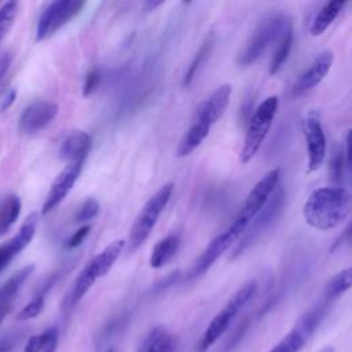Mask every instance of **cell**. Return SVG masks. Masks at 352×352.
<instances>
[{
  "label": "cell",
  "mask_w": 352,
  "mask_h": 352,
  "mask_svg": "<svg viewBox=\"0 0 352 352\" xmlns=\"http://www.w3.org/2000/svg\"><path fill=\"white\" fill-rule=\"evenodd\" d=\"M283 204L285 190L282 186H278L272 195L268 198V201L264 204V206L256 213L253 221L249 223L248 227L245 228L243 234L241 235L232 250V254L230 256V260L241 256L252 243H254L263 235V232H265L272 226V223L282 213Z\"/></svg>",
  "instance_id": "obj_6"
},
{
  "label": "cell",
  "mask_w": 352,
  "mask_h": 352,
  "mask_svg": "<svg viewBox=\"0 0 352 352\" xmlns=\"http://www.w3.org/2000/svg\"><path fill=\"white\" fill-rule=\"evenodd\" d=\"M0 352H1V348H0Z\"/></svg>",
  "instance_id": "obj_42"
},
{
  "label": "cell",
  "mask_w": 352,
  "mask_h": 352,
  "mask_svg": "<svg viewBox=\"0 0 352 352\" xmlns=\"http://www.w3.org/2000/svg\"><path fill=\"white\" fill-rule=\"evenodd\" d=\"M302 126L308 153L307 172L311 173L322 166L326 155V136L323 132L319 113L316 110H309L305 114Z\"/></svg>",
  "instance_id": "obj_9"
},
{
  "label": "cell",
  "mask_w": 352,
  "mask_h": 352,
  "mask_svg": "<svg viewBox=\"0 0 352 352\" xmlns=\"http://www.w3.org/2000/svg\"><path fill=\"white\" fill-rule=\"evenodd\" d=\"M180 246V236L176 234H170L155 243L150 254V267L151 268H161L168 264L175 254L177 253Z\"/></svg>",
  "instance_id": "obj_19"
},
{
  "label": "cell",
  "mask_w": 352,
  "mask_h": 352,
  "mask_svg": "<svg viewBox=\"0 0 352 352\" xmlns=\"http://www.w3.org/2000/svg\"><path fill=\"white\" fill-rule=\"evenodd\" d=\"M106 352H114V351H113V349H107Z\"/></svg>",
  "instance_id": "obj_40"
},
{
  "label": "cell",
  "mask_w": 352,
  "mask_h": 352,
  "mask_svg": "<svg viewBox=\"0 0 352 352\" xmlns=\"http://www.w3.org/2000/svg\"><path fill=\"white\" fill-rule=\"evenodd\" d=\"M10 65H11V56H10V54H3V55L0 56V85H1V82L4 81V77H6L7 72H8Z\"/></svg>",
  "instance_id": "obj_35"
},
{
  "label": "cell",
  "mask_w": 352,
  "mask_h": 352,
  "mask_svg": "<svg viewBox=\"0 0 352 352\" xmlns=\"http://www.w3.org/2000/svg\"><path fill=\"white\" fill-rule=\"evenodd\" d=\"M84 162H69L55 177L51 188L43 204V213L47 214L55 209L70 192L74 183L77 182Z\"/></svg>",
  "instance_id": "obj_12"
},
{
  "label": "cell",
  "mask_w": 352,
  "mask_h": 352,
  "mask_svg": "<svg viewBox=\"0 0 352 352\" xmlns=\"http://www.w3.org/2000/svg\"><path fill=\"white\" fill-rule=\"evenodd\" d=\"M15 99H16V91H15V89H10V91L6 94L4 99L1 100L0 110H1V111L8 110V109L11 107V104L15 102Z\"/></svg>",
  "instance_id": "obj_36"
},
{
  "label": "cell",
  "mask_w": 352,
  "mask_h": 352,
  "mask_svg": "<svg viewBox=\"0 0 352 352\" xmlns=\"http://www.w3.org/2000/svg\"><path fill=\"white\" fill-rule=\"evenodd\" d=\"M276 48L271 56V60H270V66H268V72L271 76H275L282 65L285 63V60L287 59L289 54H290V50H292V43H293V26L287 28L285 30V33L282 34V37L276 41Z\"/></svg>",
  "instance_id": "obj_23"
},
{
  "label": "cell",
  "mask_w": 352,
  "mask_h": 352,
  "mask_svg": "<svg viewBox=\"0 0 352 352\" xmlns=\"http://www.w3.org/2000/svg\"><path fill=\"white\" fill-rule=\"evenodd\" d=\"M84 6L85 3L81 0H55L48 3L37 21L36 40L43 41L51 37L70 19H73Z\"/></svg>",
  "instance_id": "obj_8"
},
{
  "label": "cell",
  "mask_w": 352,
  "mask_h": 352,
  "mask_svg": "<svg viewBox=\"0 0 352 352\" xmlns=\"http://www.w3.org/2000/svg\"><path fill=\"white\" fill-rule=\"evenodd\" d=\"M10 308H11V305H7V304H0V326H1L3 320H4V318L7 316V314L10 312Z\"/></svg>",
  "instance_id": "obj_37"
},
{
  "label": "cell",
  "mask_w": 352,
  "mask_h": 352,
  "mask_svg": "<svg viewBox=\"0 0 352 352\" xmlns=\"http://www.w3.org/2000/svg\"><path fill=\"white\" fill-rule=\"evenodd\" d=\"M210 129H212L210 126H208L202 122L192 121V124L184 132V135L182 136V139L177 144L176 155L177 157H187L188 154H191L206 139Z\"/></svg>",
  "instance_id": "obj_20"
},
{
  "label": "cell",
  "mask_w": 352,
  "mask_h": 352,
  "mask_svg": "<svg viewBox=\"0 0 352 352\" xmlns=\"http://www.w3.org/2000/svg\"><path fill=\"white\" fill-rule=\"evenodd\" d=\"M249 223L250 221L248 219L238 214L236 219L232 221V224L224 232L214 236L206 245V248L202 250L199 257L194 261L192 267L190 268V271L187 274V278L194 279V278H198L199 275H202L204 272H206L212 267V264L226 250H228L234 243L238 242V239L241 238V235L243 234V231H245V228L248 227Z\"/></svg>",
  "instance_id": "obj_7"
},
{
  "label": "cell",
  "mask_w": 352,
  "mask_h": 352,
  "mask_svg": "<svg viewBox=\"0 0 352 352\" xmlns=\"http://www.w3.org/2000/svg\"><path fill=\"white\" fill-rule=\"evenodd\" d=\"M18 12L16 1H7L0 7V43L10 32Z\"/></svg>",
  "instance_id": "obj_28"
},
{
  "label": "cell",
  "mask_w": 352,
  "mask_h": 352,
  "mask_svg": "<svg viewBox=\"0 0 352 352\" xmlns=\"http://www.w3.org/2000/svg\"><path fill=\"white\" fill-rule=\"evenodd\" d=\"M212 45H213V36H208V38L202 43V45L199 47V50L197 51V54L194 55L190 66L187 67L184 76H183V80H182V85L183 87H188L192 81V78L195 77L197 72L199 70V67L202 66V63L206 60L208 55L210 54V50H212Z\"/></svg>",
  "instance_id": "obj_26"
},
{
  "label": "cell",
  "mask_w": 352,
  "mask_h": 352,
  "mask_svg": "<svg viewBox=\"0 0 352 352\" xmlns=\"http://www.w3.org/2000/svg\"><path fill=\"white\" fill-rule=\"evenodd\" d=\"M290 26H293L292 19L282 12H270L263 16L248 38L245 47L238 54L236 63L239 66H249L254 63L263 56L270 44L278 41Z\"/></svg>",
  "instance_id": "obj_2"
},
{
  "label": "cell",
  "mask_w": 352,
  "mask_h": 352,
  "mask_svg": "<svg viewBox=\"0 0 352 352\" xmlns=\"http://www.w3.org/2000/svg\"><path fill=\"white\" fill-rule=\"evenodd\" d=\"M278 96H268L256 107L254 113L252 114L239 155V161L242 164H248L260 150L272 125V120L278 110Z\"/></svg>",
  "instance_id": "obj_5"
},
{
  "label": "cell",
  "mask_w": 352,
  "mask_h": 352,
  "mask_svg": "<svg viewBox=\"0 0 352 352\" xmlns=\"http://www.w3.org/2000/svg\"><path fill=\"white\" fill-rule=\"evenodd\" d=\"M345 166H346V162H345V155H344L342 150H336L330 160V176H331L333 182H336V183L341 182Z\"/></svg>",
  "instance_id": "obj_30"
},
{
  "label": "cell",
  "mask_w": 352,
  "mask_h": 352,
  "mask_svg": "<svg viewBox=\"0 0 352 352\" xmlns=\"http://www.w3.org/2000/svg\"><path fill=\"white\" fill-rule=\"evenodd\" d=\"M99 213V202L95 198H87L74 214L76 223H85L92 220Z\"/></svg>",
  "instance_id": "obj_29"
},
{
  "label": "cell",
  "mask_w": 352,
  "mask_h": 352,
  "mask_svg": "<svg viewBox=\"0 0 352 352\" xmlns=\"http://www.w3.org/2000/svg\"><path fill=\"white\" fill-rule=\"evenodd\" d=\"M254 292H256V283L248 282L228 300V302L210 320L206 330L204 331L197 345L198 352H206L227 331V329L230 327L236 314L241 311V308H243L248 304V301L253 297Z\"/></svg>",
  "instance_id": "obj_4"
},
{
  "label": "cell",
  "mask_w": 352,
  "mask_h": 352,
  "mask_svg": "<svg viewBox=\"0 0 352 352\" xmlns=\"http://www.w3.org/2000/svg\"><path fill=\"white\" fill-rule=\"evenodd\" d=\"M136 352H175L172 334L164 326L153 327Z\"/></svg>",
  "instance_id": "obj_18"
},
{
  "label": "cell",
  "mask_w": 352,
  "mask_h": 352,
  "mask_svg": "<svg viewBox=\"0 0 352 352\" xmlns=\"http://www.w3.org/2000/svg\"><path fill=\"white\" fill-rule=\"evenodd\" d=\"M279 177H280V169L279 168L268 170L256 183V186L250 190L239 214L250 221L256 216V213L264 206V204L272 195L275 188L279 186Z\"/></svg>",
  "instance_id": "obj_10"
},
{
  "label": "cell",
  "mask_w": 352,
  "mask_h": 352,
  "mask_svg": "<svg viewBox=\"0 0 352 352\" xmlns=\"http://www.w3.org/2000/svg\"><path fill=\"white\" fill-rule=\"evenodd\" d=\"M92 144V138L82 131L70 133L59 147V157L69 162H84Z\"/></svg>",
  "instance_id": "obj_16"
},
{
  "label": "cell",
  "mask_w": 352,
  "mask_h": 352,
  "mask_svg": "<svg viewBox=\"0 0 352 352\" xmlns=\"http://www.w3.org/2000/svg\"><path fill=\"white\" fill-rule=\"evenodd\" d=\"M270 352H276V351H275V349H274V348H272V349H271V351H270Z\"/></svg>",
  "instance_id": "obj_41"
},
{
  "label": "cell",
  "mask_w": 352,
  "mask_h": 352,
  "mask_svg": "<svg viewBox=\"0 0 352 352\" xmlns=\"http://www.w3.org/2000/svg\"><path fill=\"white\" fill-rule=\"evenodd\" d=\"M351 212V194L344 187L314 190L302 208V216L316 230H330L341 224Z\"/></svg>",
  "instance_id": "obj_1"
},
{
  "label": "cell",
  "mask_w": 352,
  "mask_h": 352,
  "mask_svg": "<svg viewBox=\"0 0 352 352\" xmlns=\"http://www.w3.org/2000/svg\"><path fill=\"white\" fill-rule=\"evenodd\" d=\"M173 192V183H165L155 194H153L144 206L140 209L136 220L133 221L129 236H128V250L135 252L139 249L153 231L160 214L165 209L169 198Z\"/></svg>",
  "instance_id": "obj_3"
},
{
  "label": "cell",
  "mask_w": 352,
  "mask_h": 352,
  "mask_svg": "<svg viewBox=\"0 0 352 352\" xmlns=\"http://www.w3.org/2000/svg\"><path fill=\"white\" fill-rule=\"evenodd\" d=\"M33 270H34L33 265H26L21 268L0 287V304H7V305L12 304V300L15 298V296L18 294V292L21 290L26 279L30 276Z\"/></svg>",
  "instance_id": "obj_22"
},
{
  "label": "cell",
  "mask_w": 352,
  "mask_h": 352,
  "mask_svg": "<svg viewBox=\"0 0 352 352\" xmlns=\"http://www.w3.org/2000/svg\"><path fill=\"white\" fill-rule=\"evenodd\" d=\"M21 199L18 195H8L0 204V236L4 235L10 227L16 221L21 213Z\"/></svg>",
  "instance_id": "obj_24"
},
{
  "label": "cell",
  "mask_w": 352,
  "mask_h": 352,
  "mask_svg": "<svg viewBox=\"0 0 352 352\" xmlns=\"http://www.w3.org/2000/svg\"><path fill=\"white\" fill-rule=\"evenodd\" d=\"M231 92H232V87L230 84L219 85L212 92V95L199 104V107L195 111L194 121L202 122L212 128L226 113Z\"/></svg>",
  "instance_id": "obj_15"
},
{
  "label": "cell",
  "mask_w": 352,
  "mask_h": 352,
  "mask_svg": "<svg viewBox=\"0 0 352 352\" xmlns=\"http://www.w3.org/2000/svg\"><path fill=\"white\" fill-rule=\"evenodd\" d=\"M126 242L124 239H116L111 243H109L100 253H98L88 264V270L92 272V275L99 279L103 278L113 267V264L120 257L121 252L124 250Z\"/></svg>",
  "instance_id": "obj_17"
},
{
  "label": "cell",
  "mask_w": 352,
  "mask_h": 352,
  "mask_svg": "<svg viewBox=\"0 0 352 352\" xmlns=\"http://www.w3.org/2000/svg\"><path fill=\"white\" fill-rule=\"evenodd\" d=\"M48 333H50V329L44 330L43 333L40 334H36V336H32L29 340H28V344L23 349V352H40L43 345L45 344L47 338H48Z\"/></svg>",
  "instance_id": "obj_31"
},
{
  "label": "cell",
  "mask_w": 352,
  "mask_h": 352,
  "mask_svg": "<svg viewBox=\"0 0 352 352\" xmlns=\"http://www.w3.org/2000/svg\"><path fill=\"white\" fill-rule=\"evenodd\" d=\"M58 110L59 107L54 102H34L22 111L18 128L22 133H36L45 128L56 117Z\"/></svg>",
  "instance_id": "obj_14"
},
{
  "label": "cell",
  "mask_w": 352,
  "mask_h": 352,
  "mask_svg": "<svg viewBox=\"0 0 352 352\" xmlns=\"http://www.w3.org/2000/svg\"><path fill=\"white\" fill-rule=\"evenodd\" d=\"M161 4H162V3H153V1H148V3H147V6H148L150 8H155L157 6H161Z\"/></svg>",
  "instance_id": "obj_38"
},
{
  "label": "cell",
  "mask_w": 352,
  "mask_h": 352,
  "mask_svg": "<svg viewBox=\"0 0 352 352\" xmlns=\"http://www.w3.org/2000/svg\"><path fill=\"white\" fill-rule=\"evenodd\" d=\"M334 60V54L330 50H324L319 52L315 59L311 62V65L300 74V77L296 80L293 85V95L301 96L307 94L308 91L314 89L329 73L331 65Z\"/></svg>",
  "instance_id": "obj_11"
},
{
  "label": "cell",
  "mask_w": 352,
  "mask_h": 352,
  "mask_svg": "<svg viewBox=\"0 0 352 352\" xmlns=\"http://www.w3.org/2000/svg\"><path fill=\"white\" fill-rule=\"evenodd\" d=\"M352 280V270L351 267L336 274L324 286V301L330 302L344 294L351 287Z\"/></svg>",
  "instance_id": "obj_25"
},
{
  "label": "cell",
  "mask_w": 352,
  "mask_h": 352,
  "mask_svg": "<svg viewBox=\"0 0 352 352\" xmlns=\"http://www.w3.org/2000/svg\"><path fill=\"white\" fill-rule=\"evenodd\" d=\"M99 84V73L96 69H92L87 73L85 80H84V87H82V95L84 96H89Z\"/></svg>",
  "instance_id": "obj_33"
},
{
  "label": "cell",
  "mask_w": 352,
  "mask_h": 352,
  "mask_svg": "<svg viewBox=\"0 0 352 352\" xmlns=\"http://www.w3.org/2000/svg\"><path fill=\"white\" fill-rule=\"evenodd\" d=\"M58 340H59V331L58 327L52 326L50 327V333H48V338L45 341V344L43 345L40 352H55L56 351V345H58Z\"/></svg>",
  "instance_id": "obj_34"
},
{
  "label": "cell",
  "mask_w": 352,
  "mask_h": 352,
  "mask_svg": "<svg viewBox=\"0 0 352 352\" xmlns=\"http://www.w3.org/2000/svg\"><path fill=\"white\" fill-rule=\"evenodd\" d=\"M38 226V213H30L26 220L19 227L18 232L8 239L6 243L0 245V271H3L15 256H18L33 239Z\"/></svg>",
  "instance_id": "obj_13"
},
{
  "label": "cell",
  "mask_w": 352,
  "mask_h": 352,
  "mask_svg": "<svg viewBox=\"0 0 352 352\" xmlns=\"http://www.w3.org/2000/svg\"><path fill=\"white\" fill-rule=\"evenodd\" d=\"M320 352H334V349H333V346H326V348H323Z\"/></svg>",
  "instance_id": "obj_39"
},
{
  "label": "cell",
  "mask_w": 352,
  "mask_h": 352,
  "mask_svg": "<svg viewBox=\"0 0 352 352\" xmlns=\"http://www.w3.org/2000/svg\"><path fill=\"white\" fill-rule=\"evenodd\" d=\"M89 230H91V227L88 224H85V226L80 227L77 231H74L69 236V239L66 241V248L67 249H74V248L80 246L82 243V241L85 239V236L89 234Z\"/></svg>",
  "instance_id": "obj_32"
},
{
  "label": "cell",
  "mask_w": 352,
  "mask_h": 352,
  "mask_svg": "<svg viewBox=\"0 0 352 352\" xmlns=\"http://www.w3.org/2000/svg\"><path fill=\"white\" fill-rule=\"evenodd\" d=\"M345 4V1H327L315 15L309 28V33L312 36H320L336 21Z\"/></svg>",
  "instance_id": "obj_21"
},
{
  "label": "cell",
  "mask_w": 352,
  "mask_h": 352,
  "mask_svg": "<svg viewBox=\"0 0 352 352\" xmlns=\"http://www.w3.org/2000/svg\"><path fill=\"white\" fill-rule=\"evenodd\" d=\"M52 282L47 283V286L38 293L36 294L18 314V319L19 320H29V319H33L36 316H38L44 308V302H45V292L51 287Z\"/></svg>",
  "instance_id": "obj_27"
}]
</instances>
